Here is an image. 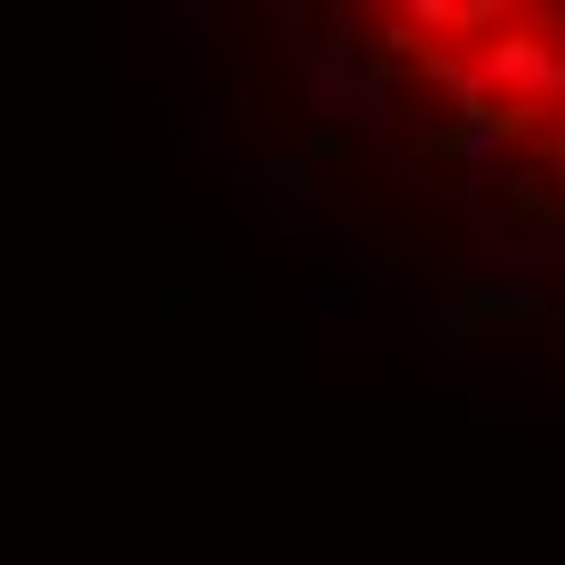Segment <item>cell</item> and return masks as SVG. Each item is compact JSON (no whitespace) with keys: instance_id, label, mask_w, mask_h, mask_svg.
Segmentation results:
<instances>
[{"instance_id":"1","label":"cell","mask_w":565,"mask_h":565,"mask_svg":"<svg viewBox=\"0 0 565 565\" xmlns=\"http://www.w3.org/2000/svg\"><path fill=\"white\" fill-rule=\"evenodd\" d=\"M468 58H478V88H488L498 108H516V117L556 108L565 117V40L546 30V20H516L508 10V30H488Z\"/></svg>"},{"instance_id":"2","label":"cell","mask_w":565,"mask_h":565,"mask_svg":"<svg viewBox=\"0 0 565 565\" xmlns=\"http://www.w3.org/2000/svg\"><path fill=\"white\" fill-rule=\"evenodd\" d=\"M312 88H322V98H332V108L351 117V127H361L371 147H391V137H399V117H391V78H381V68L361 58L351 20H332V30L312 40Z\"/></svg>"},{"instance_id":"3","label":"cell","mask_w":565,"mask_h":565,"mask_svg":"<svg viewBox=\"0 0 565 565\" xmlns=\"http://www.w3.org/2000/svg\"><path fill=\"white\" fill-rule=\"evenodd\" d=\"M546 274H556V234H516L498 254L468 264V302L478 312H536L546 302Z\"/></svg>"},{"instance_id":"4","label":"cell","mask_w":565,"mask_h":565,"mask_svg":"<svg viewBox=\"0 0 565 565\" xmlns=\"http://www.w3.org/2000/svg\"><path fill=\"white\" fill-rule=\"evenodd\" d=\"M526 127H536V117H516V108H488V117H468V127H449L439 147H449L458 167H468V185L488 195V185H498V157H508L516 137H526Z\"/></svg>"},{"instance_id":"5","label":"cell","mask_w":565,"mask_h":565,"mask_svg":"<svg viewBox=\"0 0 565 565\" xmlns=\"http://www.w3.org/2000/svg\"><path fill=\"white\" fill-rule=\"evenodd\" d=\"M244 195H254V215H274V225H312V157L244 167Z\"/></svg>"},{"instance_id":"6","label":"cell","mask_w":565,"mask_h":565,"mask_svg":"<svg viewBox=\"0 0 565 565\" xmlns=\"http://www.w3.org/2000/svg\"><path fill=\"white\" fill-rule=\"evenodd\" d=\"M419 78L439 88V108H449V127H468V117H488V108H498V98L478 88V58H468V50H429V58H419Z\"/></svg>"},{"instance_id":"7","label":"cell","mask_w":565,"mask_h":565,"mask_svg":"<svg viewBox=\"0 0 565 565\" xmlns=\"http://www.w3.org/2000/svg\"><path fill=\"white\" fill-rule=\"evenodd\" d=\"M409 332H419V351H429L439 371H458V312H419Z\"/></svg>"},{"instance_id":"8","label":"cell","mask_w":565,"mask_h":565,"mask_svg":"<svg viewBox=\"0 0 565 565\" xmlns=\"http://www.w3.org/2000/svg\"><path fill=\"white\" fill-rule=\"evenodd\" d=\"M546 30H556V40H565V10H556V20H546Z\"/></svg>"},{"instance_id":"9","label":"cell","mask_w":565,"mask_h":565,"mask_svg":"<svg viewBox=\"0 0 565 565\" xmlns=\"http://www.w3.org/2000/svg\"><path fill=\"white\" fill-rule=\"evenodd\" d=\"M556 264H565V234H556Z\"/></svg>"}]
</instances>
